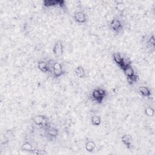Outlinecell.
Instances as JSON below:
<instances>
[{
	"instance_id": "7a4b0ae2",
	"label": "cell",
	"mask_w": 155,
	"mask_h": 155,
	"mask_svg": "<svg viewBox=\"0 0 155 155\" xmlns=\"http://www.w3.org/2000/svg\"><path fill=\"white\" fill-rule=\"evenodd\" d=\"M107 96V91L102 88L94 89L92 92V98L98 104H101Z\"/></svg>"
},
{
	"instance_id": "9a60e30c",
	"label": "cell",
	"mask_w": 155,
	"mask_h": 155,
	"mask_svg": "<svg viewBox=\"0 0 155 155\" xmlns=\"http://www.w3.org/2000/svg\"><path fill=\"white\" fill-rule=\"evenodd\" d=\"M113 58L114 61L115 62V63L118 64L119 66L123 63V61H124V58L122 56L121 53L119 52H116L113 53Z\"/></svg>"
},
{
	"instance_id": "2e32d148",
	"label": "cell",
	"mask_w": 155,
	"mask_h": 155,
	"mask_svg": "<svg viewBox=\"0 0 155 155\" xmlns=\"http://www.w3.org/2000/svg\"><path fill=\"white\" fill-rule=\"evenodd\" d=\"M91 123L94 126H100L101 124V118L98 115L93 116L91 118Z\"/></svg>"
},
{
	"instance_id": "277c9868",
	"label": "cell",
	"mask_w": 155,
	"mask_h": 155,
	"mask_svg": "<svg viewBox=\"0 0 155 155\" xmlns=\"http://www.w3.org/2000/svg\"><path fill=\"white\" fill-rule=\"evenodd\" d=\"M124 25L122 21L117 18H114L110 22V28L113 32L116 34H119L123 30Z\"/></svg>"
},
{
	"instance_id": "30bf717a",
	"label": "cell",
	"mask_w": 155,
	"mask_h": 155,
	"mask_svg": "<svg viewBox=\"0 0 155 155\" xmlns=\"http://www.w3.org/2000/svg\"><path fill=\"white\" fill-rule=\"evenodd\" d=\"M121 141L129 149L131 148V147L133 144V138L130 135H124L121 138Z\"/></svg>"
},
{
	"instance_id": "e0dca14e",
	"label": "cell",
	"mask_w": 155,
	"mask_h": 155,
	"mask_svg": "<svg viewBox=\"0 0 155 155\" xmlns=\"http://www.w3.org/2000/svg\"><path fill=\"white\" fill-rule=\"evenodd\" d=\"M123 72H124V73L125 75L127 76V78L131 77L135 74V70H134V69H133V68L132 67V66L128 67L125 70H124Z\"/></svg>"
},
{
	"instance_id": "52a82bcc",
	"label": "cell",
	"mask_w": 155,
	"mask_h": 155,
	"mask_svg": "<svg viewBox=\"0 0 155 155\" xmlns=\"http://www.w3.org/2000/svg\"><path fill=\"white\" fill-rule=\"evenodd\" d=\"M44 128H45L47 136H49V138L53 139V138H56L58 136L59 132L56 127L51 126L49 124Z\"/></svg>"
},
{
	"instance_id": "ffe728a7",
	"label": "cell",
	"mask_w": 155,
	"mask_h": 155,
	"mask_svg": "<svg viewBox=\"0 0 155 155\" xmlns=\"http://www.w3.org/2000/svg\"><path fill=\"white\" fill-rule=\"evenodd\" d=\"M144 112L145 114L148 117H152L154 115V110L151 107H147Z\"/></svg>"
},
{
	"instance_id": "3957f363",
	"label": "cell",
	"mask_w": 155,
	"mask_h": 155,
	"mask_svg": "<svg viewBox=\"0 0 155 155\" xmlns=\"http://www.w3.org/2000/svg\"><path fill=\"white\" fill-rule=\"evenodd\" d=\"M52 52L54 56L56 58H59L63 55L64 52V46L63 41L59 40L55 42L52 49Z\"/></svg>"
},
{
	"instance_id": "ba28073f",
	"label": "cell",
	"mask_w": 155,
	"mask_h": 155,
	"mask_svg": "<svg viewBox=\"0 0 155 155\" xmlns=\"http://www.w3.org/2000/svg\"><path fill=\"white\" fill-rule=\"evenodd\" d=\"M75 21L79 24H83L87 21V16L82 11H76L73 16Z\"/></svg>"
},
{
	"instance_id": "7c38bea8",
	"label": "cell",
	"mask_w": 155,
	"mask_h": 155,
	"mask_svg": "<svg viewBox=\"0 0 155 155\" xmlns=\"http://www.w3.org/2000/svg\"><path fill=\"white\" fill-rule=\"evenodd\" d=\"M21 149L23 151H28V152L31 153H33L34 152V151L35 150V148L33 147L32 144H31L29 142H28V141H25L22 144V145L21 146Z\"/></svg>"
},
{
	"instance_id": "9c48e42d",
	"label": "cell",
	"mask_w": 155,
	"mask_h": 155,
	"mask_svg": "<svg viewBox=\"0 0 155 155\" xmlns=\"http://www.w3.org/2000/svg\"><path fill=\"white\" fill-rule=\"evenodd\" d=\"M38 68L43 73H50V67L49 61H39L38 63Z\"/></svg>"
},
{
	"instance_id": "ac0fdd59",
	"label": "cell",
	"mask_w": 155,
	"mask_h": 155,
	"mask_svg": "<svg viewBox=\"0 0 155 155\" xmlns=\"http://www.w3.org/2000/svg\"><path fill=\"white\" fill-rule=\"evenodd\" d=\"M127 82H129V84L133 85L135 83L138 82V81L139 80V76L135 73L132 76L129 77V78H127Z\"/></svg>"
},
{
	"instance_id": "8992f818",
	"label": "cell",
	"mask_w": 155,
	"mask_h": 155,
	"mask_svg": "<svg viewBox=\"0 0 155 155\" xmlns=\"http://www.w3.org/2000/svg\"><path fill=\"white\" fill-rule=\"evenodd\" d=\"M44 7H64L65 6V1L63 0H46L43 1Z\"/></svg>"
},
{
	"instance_id": "5bb4252c",
	"label": "cell",
	"mask_w": 155,
	"mask_h": 155,
	"mask_svg": "<svg viewBox=\"0 0 155 155\" xmlns=\"http://www.w3.org/2000/svg\"><path fill=\"white\" fill-rule=\"evenodd\" d=\"M75 73L76 76L79 78H84L86 76L85 70L81 66H79L75 68Z\"/></svg>"
},
{
	"instance_id": "8fae6325",
	"label": "cell",
	"mask_w": 155,
	"mask_h": 155,
	"mask_svg": "<svg viewBox=\"0 0 155 155\" xmlns=\"http://www.w3.org/2000/svg\"><path fill=\"white\" fill-rule=\"evenodd\" d=\"M139 94L144 97L145 98H149L151 97V90L150 88L145 86H141L139 87Z\"/></svg>"
},
{
	"instance_id": "5b68a950",
	"label": "cell",
	"mask_w": 155,
	"mask_h": 155,
	"mask_svg": "<svg viewBox=\"0 0 155 155\" xmlns=\"http://www.w3.org/2000/svg\"><path fill=\"white\" fill-rule=\"evenodd\" d=\"M49 119L46 116L41 115H37L33 119V121L36 126L44 127L49 125Z\"/></svg>"
},
{
	"instance_id": "d6986e66",
	"label": "cell",
	"mask_w": 155,
	"mask_h": 155,
	"mask_svg": "<svg viewBox=\"0 0 155 155\" xmlns=\"http://www.w3.org/2000/svg\"><path fill=\"white\" fill-rule=\"evenodd\" d=\"M147 44L148 46L152 49L154 48L155 46V40H154V35H151L147 40Z\"/></svg>"
},
{
	"instance_id": "44dd1931",
	"label": "cell",
	"mask_w": 155,
	"mask_h": 155,
	"mask_svg": "<svg viewBox=\"0 0 155 155\" xmlns=\"http://www.w3.org/2000/svg\"><path fill=\"white\" fill-rule=\"evenodd\" d=\"M33 154H39V155H46L47 154V152L46 150H36L34 151Z\"/></svg>"
},
{
	"instance_id": "6da1fadb",
	"label": "cell",
	"mask_w": 155,
	"mask_h": 155,
	"mask_svg": "<svg viewBox=\"0 0 155 155\" xmlns=\"http://www.w3.org/2000/svg\"><path fill=\"white\" fill-rule=\"evenodd\" d=\"M49 63L50 67V73H52L55 78H59L64 74L65 71L61 63L53 60H50Z\"/></svg>"
},
{
	"instance_id": "4fadbf2b",
	"label": "cell",
	"mask_w": 155,
	"mask_h": 155,
	"mask_svg": "<svg viewBox=\"0 0 155 155\" xmlns=\"http://www.w3.org/2000/svg\"><path fill=\"white\" fill-rule=\"evenodd\" d=\"M96 147H97V145H96L95 142L92 140L87 141L85 144V150L89 153H91L94 151L95 150V149L96 148Z\"/></svg>"
}]
</instances>
